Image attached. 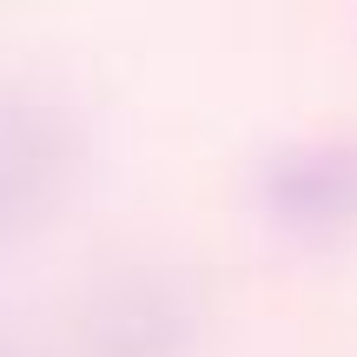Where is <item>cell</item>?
Returning <instances> with one entry per match:
<instances>
[{"label":"cell","instance_id":"2","mask_svg":"<svg viewBox=\"0 0 357 357\" xmlns=\"http://www.w3.org/2000/svg\"><path fill=\"white\" fill-rule=\"evenodd\" d=\"M178 305L159 284H126V291L113 298V305H100V318H93V344L106 357H166L178 344Z\"/></svg>","mask_w":357,"mask_h":357},{"label":"cell","instance_id":"1","mask_svg":"<svg viewBox=\"0 0 357 357\" xmlns=\"http://www.w3.org/2000/svg\"><path fill=\"white\" fill-rule=\"evenodd\" d=\"M265 205L291 231H331L357 218V146H298L265 166Z\"/></svg>","mask_w":357,"mask_h":357}]
</instances>
